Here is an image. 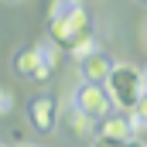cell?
Instances as JSON below:
<instances>
[{"instance_id":"52a82bcc","label":"cell","mask_w":147,"mask_h":147,"mask_svg":"<svg viewBox=\"0 0 147 147\" xmlns=\"http://www.w3.org/2000/svg\"><path fill=\"white\" fill-rule=\"evenodd\" d=\"M99 134H106V137H120V140L134 137L127 116H103V120H99Z\"/></svg>"},{"instance_id":"3957f363","label":"cell","mask_w":147,"mask_h":147,"mask_svg":"<svg viewBox=\"0 0 147 147\" xmlns=\"http://www.w3.org/2000/svg\"><path fill=\"white\" fill-rule=\"evenodd\" d=\"M75 110H82L86 116H92V120L110 116L113 103H110V96H106V89H103V82H82L75 89Z\"/></svg>"},{"instance_id":"6da1fadb","label":"cell","mask_w":147,"mask_h":147,"mask_svg":"<svg viewBox=\"0 0 147 147\" xmlns=\"http://www.w3.org/2000/svg\"><path fill=\"white\" fill-rule=\"evenodd\" d=\"M103 89H106V96H110V103L116 110L130 113L137 106V99L147 92V82H144V72H140V65H130V62H116L110 69V75L103 79Z\"/></svg>"},{"instance_id":"9a60e30c","label":"cell","mask_w":147,"mask_h":147,"mask_svg":"<svg viewBox=\"0 0 147 147\" xmlns=\"http://www.w3.org/2000/svg\"><path fill=\"white\" fill-rule=\"evenodd\" d=\"M21 147H38V144H21Z\"/></svg>"},{"instance_id":"9c48e42d","label":"cell","mask_w":147,"mask_h":147,"mask_svg":"<svg viewBox=\"0 0 147 147\" xmlns=\"http://www.w3.org/2000/svg\"><path fill=\"white\" fill-rule=\"evenodd\" d=\"M92 51H99V41H96L92 34H86V38L72 48V58H75V62H82V58H86V55H92Z\"/></svg>"},{"instance_id":"8992f818","label":"cell","mask_w":147,"mask_h":147,"mask_svg":"<svg viewBox=\"0 0 147 147\" xmlns=\"http://www.w3.org/2000/svg\"><path fill=\"white\" fill-rule=\"evenodd\" d=\"M110 69H113V62H110V55H103V51H92V55H86L79 62V72H82L86 82H103L110 75Z\"/></svg>"},{"instance_id":"30bf717a","label":"cell","mask_w":147,"mask_h":147,"mask_svg":"<svg viewBox=\"0 0 147 147\" xmlns=\"http://www.w3.org/2000/svg\"><path fill=\"white\" fill-rule=\"evenodd\" d=\"M10 113H14V92L0 86V116H10Z\"/></svg>"},{"instance_id":"ba28073f","label":"cell","mask_w":147,"mask_h":147,"mask_svg":"<svg viewBox=\"0 0 147 147\" xmlns=\"http://www.w3.org/2000/svg\"><path fill=\"white\" fill-rule=\"evenodd\" d=\"M69 130H72V137H92V130H96V120L92 116H86L82 110H72L69 113Z\"/></svg>"},{"instance_id":"8fae6325","label":"cell","mask_w":147,"mask_h":147,"mask_svg":"<svg viewBox=\"0 0 147 147\" xmlns=\"http://www.w3.org/2000/svg\"><path fill=\"white\" fill-rule=\"evenodd\" d=\"M120 144H123L120 137H106V134H99V137L92 140V147H120Z\"/></svg>"},{"instance_id":"277c9868","label":"cell","mask_w":147,"mask_h":147,"mask_svg":"<svg viewBox=\"0 0 147 147\" xmlns=\"http://www.w3.org/2000/svg\"><path fill=\"white\" fill-rule=\"evenodd\" d=\"M14 72L24 75V79H34V82H48L51 72H55V65L45 62L41 45H31V48H21V51L14 55Z\"/></svg>"},{"instance_id":"e0dca14e","label":"cell","mask_w":147,"mask_h":147,"mask_svg":"<svg viewBox=\"0 0 147 147\" xmlns=\"http://www.w3.org/2000/svg\"><path fill=\"white\" fill-rule=\"evenodd\" d=\"M137 3H144V7H147V0H137Z\"/></svg>"},{"instance_id":"4fadbf2b","label":"cell","mask_w":147,"mask_h":147,"mask_svg":"<svg viewBox=\"0 0 147 147\" xmlns=\"http://www.w3.org/2000/svg\"><path fill=\"white\" fill-rule=\"evenodd\" d=\"M120 147H147V144H144V140H140V137H127V140H123V144H120Z\"/></svg>"},{"instance_id":"2e32d148","label":"cell","mask_w":147,"mask_h":147,"mask_svg":"<svg viewBox=\"0 0 147 147\" xmlns=\"http://www.w3.org/2000/svg\"><path fill=\"white\" fill-rule=\"evenodd\" d=\"M69 3H82V0H69Z\"/></svg>"},{"instance_id":"ac0fdd59","label":"cell","mask_w":147,"mask_h":147,"mask_svg":"<svg viewBox=\"0 0 147 147\" xmlns=\"http://www.w3.org/2000/svg\"><path fill=\"white\" fill-rule=\"evenodd\" d=\"M7 3H17V0H7Z\"/></svg>"},{"instance_id":"d6986e66","label":"cell","mask_w":147,"mask_h":147,"mask_svg":"<svg viewBox=\"0 0 147 147\" xmlns=\"http://www.w3.org/2000/svg\"><path fill=\"white\" fill-rule=\"evenodd\" d=\"M0 147H7V144H0Z\"/></svg>"},{"instance_id":"5b68a950","label":"cell","mask_w":147,"mask_h":147,"mask_svg":"<svg viewBox=\"0 0 147 147\" xmlns=\"http://www.w3.org/2000/svg\"><path fill=\"white\" fill-rule=\"evenodd\" d=\"M55 99L51 96H38L34 103H31V123H34V130L41 134H51L55 130Z\"/></svg>"},{"instance_id":"7a4b0ae2","label":"cell","mask_w":147,"mask_h":147,"mask_svg":"<svg viewBox=\"0 0 147 147\" xmlns=\"http://www.w3.org/2000/svg\"><path fill=\"white\" fill-rule=\"evenodd\" d=\"M89 31H92V21H89V10L82 3H69L62 14H51V21H48V38L62 51H72Z\"/></svg>"},{"instance_id":"5bb4252c","label":"cell","mask_w":147,"mask_h":147,"mask_svg":"<svg viewBox=\"0 0 147 147\" xmlns=\"http://www.w3.org/2000/svg\"><path fill=\"white\" fill-rule=\"evenodd\" d=\"M140 72H144V82H147V65H140Z\"/></svg>"},{"instance_id":"7c38bea8","label":"cell","mask_w":147,"mask_h":147,"mask_svg":"<svg viewBox=\"0 0 147 147\" xmlns=\"http://www.w3.org/2000/svg\"><path fill=\"white\" fill-rule=\"evenodd\" d=\"M134 113H137V116H144V120H147V92L140 96V99H137V106H134Z\"/></svg>"}]
</instances>
